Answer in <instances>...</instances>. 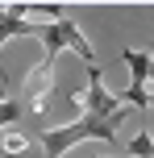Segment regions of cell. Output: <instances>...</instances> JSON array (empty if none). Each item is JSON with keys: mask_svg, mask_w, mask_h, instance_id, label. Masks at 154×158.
<instances>
[{"mask_svg": "<svg viewBox=\"0 0 154 158\" xmlns=\"http://www.w3.org/2000/svg\"><path fill=\"white\" fill-rule=\"evenodd\" d=\"M125 117H129V112H83L75 125L42 133V150H46L50 158H58L63 150L88 142V137H100V142H108V146H117V150H121V142H117V125H121Z\"/></svg>", "mask_w": 154, "mask_h": 158, "instance_id": "obj_1", "label": "cell"}, {"mask_svg": "<svg viewBox=\"0 0 154 158\" xmlns=\"http://www.w3.org/2000/svg\"><path fill=\"white\" fill-rule=\"evenodd\" d=\"M42 42H46L50 58H54L63 46H71V50H75V54H79L88 67H96V50L88 46V38L79 33V25H75L71 17H63V21H46V25H42Z\"/></svg>", "mask_w": 154, "mask_h": 158, "instance_id": "obj_2", "label": "cell"}, {"mask_svg": "<svg viewBox=\"0 0 154 158\" xmlns=\"http://www.w3.org/2000/svg\"><path fill=\"white\" fill-rule=\"evenodd\" d=\"M25 4H8V8H0V46H4L8 38H17V33H38L42 38V25H33V21H25Z\"/></svg>", "mask_w": 154, "mask_h": 158, "instance_id": "obj_3", "label": "cell"}, {"mask_svg": "<svg viewBox=\"0 0 154 158\" xmlns=\"http://www.w3.org/2000/svg\"><path fill=\"white\" fill-rule=\"evenodd\" d=\"M121 58L129 63L133 83H142V87H146L150 79H154V54H150V50H121Z\"/></svg>", "mask_w": 154, "mask_h": 158, "instance_id": "obj_4", "label": "cell"}, {"mask_svg": "<svg viewBox=\"0 0 154 158\" xmlns=\"http://www.w3.org/2000/svg\"><path fill=\"white\" fill-rule=\"evenodd\" d=\"M117 100H121V104H133V108H150V92L142 83H129L125 92H117Z\"/></svg>", "mask_w": 154, "mask_h": 158, "instance_id": "obj_5", "label": "cell"}, {"mask_svg": "<svg viewBox=\"0 0 154 158\" xmlns=\"http://www.w3.org/2000/svg\"><path fill=\"white\" fill-rule=\"evenodd\" d=\"M125 154H133V158H154V142H150V133L142 129L138 137H133L129 146H125Z\"/></svg>", "mask_w": 154, "mask_h": 158, "instance_id": "obj_6", "label": "cell"}, {"mask_svg": "<svg viewBox=\"0 0 154 158\" xmlns=\"http://www.w3.org/2000/svg\"><path fill=\"white\" fill-rule=\"evenodd\" d=\"M17 117H21V104H17V100L0 104V125H8V121H17Z\"/></svg>", "mask_w": 154, "mask_h": 158, "instance_id": "obj_7", "label": "cell"}, {"mask_svg": "<svg viewBox=\"0 0 154 158\" xmlns=\"http://www.w3.org/2000/svg\"><path fill=\"white\" fill-rule=\"evenodd\" d=\"M4 100H8V92H4V87H0V104H4Z\"/></svg>", "mask_w": 154, "mask_h": 158, "instance_id": "obj_8", "label": "cell"}, {"mask_svg": "<svg viewBox=\"0 0 154 158\" xmlns=\"http://www.w3.org/2000/svg\"><path fill=\"white\" fill-rule=\"evenodd\" d=\"M150 108H154V96H150Z\"/></svg>", "mask_w": 154, "mask_h": 158, "instance_id": "obj_9", "label": "cell"}]
</instances>
